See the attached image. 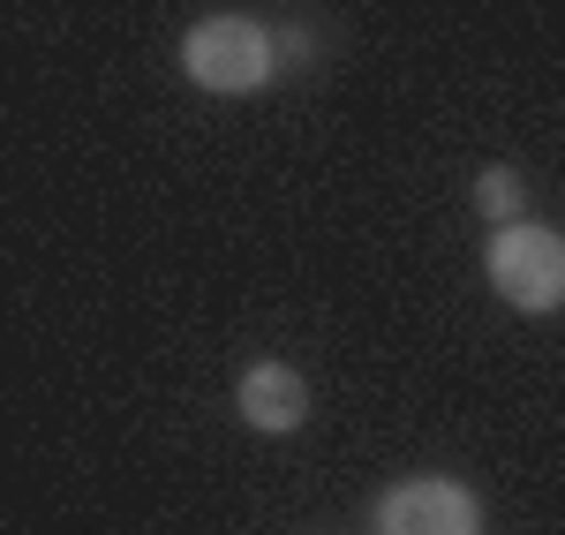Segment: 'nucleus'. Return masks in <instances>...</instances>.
<instances>
[{"mask_svg": "<svg viewBox=\"0 0 565 535\" xmlns=\"http://www.w3.org/2000/svg\"><path fill=\"white\" fill-rule=\"evenodd\" d=\"M174 61L204 98H264L279 84V23L249 8H212L181 31Z\"/></svg>", "mask_w": 565, "mask_h": 535, "instance_id": "obj_1", "label": "nucleus"}, {"mask_svg": "<svg viewBox=\"0 0 565 535\" xmlns=\"http://www.w3.org/2000/svg\"><path fill=\"white\" fill-rule=\"evenodd\" d=\"M482 279L513 317H558L565 310V234L551 220L490 226L482 242Z\"/></svg>", "mask_w": 565, "mask_h": 535, "instance_id": "obj_2", "label": "nucleus"}, {"mask_svg": "<svg viewBox=\"0 0 565 535\" xmlns=\"http://www.w3.org/2000/svg\"><path fill=\"white\" fill-rule=\"evenodd\" d=\"M370 535H482L490 513H482V491L468 475H445V468H423V475H399L370 497Z\"/></svg>", "mask_w": 565, "mask_h": 535, "instance_id": "obj_3", "label": "nucleus"}, {"mask_svg": "<svg viewBox=\"0 0 565 535\" xmlns=\"http://www.w3.org/2000/svg\"><path fill=\"white\" fill-rule=\"evenodd\" d=\"M234 415H242V430H257V438H295L309 422V377L279 355L249 362V370L234 377Z\"/></svg>", "mask_w": 565, "mask_h": 535, "instance_id": "obj_4", "label": "nucleus"}, {"mask_svg": "<svg viewBox=\"0 0 565 535\" xmlns=\"http://www.w3.org/2000/svg\"><path fill=\"white\" fill-rule=\"evenodd\" d=\"M527 204H535V189H527V174H521V167H505V159H490V167L468 181V212H476L482 226L527 220Z\"/></svg>", "mask_w": 565, "mask_h": 535, "instance_id": "obj_5", "label": "nucleus"}, {"mask_svg": "<svg viewBox=\"0 0 565 535\" xmlns=\"http://www.w3.org/2000/svg\"><path fill=\"white\" fill-rule=\"evenodd\" d=\"M317 61H324V39L309 23H279V68L295 76V68H317Z\"/></svg>", "mask_w": 565, "mask_h": 535, "instance_id": "obj_6", "label": "nucleus"}]
</instances>
